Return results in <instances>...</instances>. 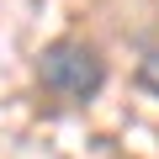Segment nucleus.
<instances>
[{
  "mask_svg": "<svg viewBox=\"0 0 159 159\" xmlns=\"http://www.w3.org/2000/svg\"><path fill=\"white\" fill-rule=\"evenodd\" d=\"M37 85L48 96L69 101V106H85V101H96L106 90V58L80 37H58L37 58Z\"/></svg>",
  "mask_w": 159,
  "mask_h": 159,
  "instance_id": "nucleus-1",
  "label": "nucleus"
},
{
  "mask_svg": "<svg viewBox=\"0 0 159 159\" xmlns=\"http://www.w3.org/2000/svg\"><path fill=\"white\" fill-rule=\"evenodd\" d=\"M138 85H143L148 96H159V53H148V58L138 64Z\"/></svg>",
  "mask_w": 159,
  "mask_h": 159,
  "instance_id": "nucleus-2",
  "label": "nucleus"
}]
</instances>
